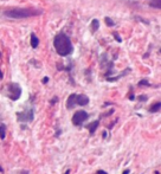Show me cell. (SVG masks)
Returning a JSON list of instances; mask_svg holds the SVG:
<instances>
[{
  "mask_svg": "<svg viewBox=\"0 0 161 174\" xmlns=\"http://www.w3.org/2000/svg\"><path fill=\"white\" fill-rule=\"evenodd\" d=\"M104 20H106V24H107L109 27H113V26H115V23L113 22V20L110 19V18H108V17H107V18H106Z\"/></svg>",
  "mask_w": 161,
  "mask_h": 174,
  "instance_id": "cell-14",
  "label": "cell"
},
{
  "mask_svg": "<svg viewBox=\"0 0 161 174\" xmlns=\"http://www.w3.org/2000/svg\"><path fill=\"white\" fill-rule=\"evenodd\" d=\"M129 173H130V171H129V169H126L122 174H129Z\"/></svg>",
  "mask_w": 161,
  "mask_h": 174,
  "instance_id": "cell-21",
  "label": "cell"
},
{
  "mask_svg": "<svg viewBox=\"0 0 161 174\" xmlns=\"http://www.w3.org/2000/svg\"><path fill=\"white\" fill-rule=\"evenodd\" d=\"M2 77H4V74H2V71H1V70H0V79H1V78H2Z\"/></svg>",
  "mask_w": 161,
  "mask_h": 174,
  "instance_id": "cell-22",
  "label": "cell"
},
{
  "mask_svg": "<svg viewBox=\"0 0 161 174\" xmlns=\"http://www.w3.org/2000/svg\"><path fill=\"white\" fill-rule=\"evenodd\" d=\"M6 137V126L5 124H0V139L4 140Z\"/></svg>",
  "mask_w": 161,
  "mask_h": 174,
  "instance_id": "cell-13",
  "label": "cell"
},
{
  "mask_svg": "<svg viewBox=\"0 0 161 174\" xmlns=\"http://www.w3.org/2000/svg\"><path fill=\"white\" fill-rule=\"evenodd\" d=\"M149 6H150V7H153V9L160 10V9H161V0H150Z\"/></svg>",
  "mask_w": 161,
  "mask_h": 174,
  "instance_id": "cell-12",
  "label": "cell"
},
{
  "mask_svg": "<svg viewBox=\"0 0 161 174\" xmlns=\"http://www.w3.org/2000/svg\"><path fill=\"white\" fill-rule=\"evenodd\" d=\"M147 96H146V95H141V96H139V97H138V99H139V101H141V102H145V101H147Z\"/></svg>",
  "mask_w": 161,
  "mask_h": 174,
  "instance_id": "cell-16",
  "label": "cell"
},
{
  "mask_svg": "<svg viewBox=\"0 0 161 174\" xmlns=\"http://www.w3.org/2000/svg\"><path fill=\"white\" fill-rule=\"evenodd\" d=\"M89 97L86 96V95H77L76 94V97H75V102H76V106H81V107H84L86 104H89Z\"/></svg>",
  "mask_w": 161,
  "mask_h": 174,
  "instance_id": "cell-6",
  "label": "cell"
},
{
  "mask_svg": "<svg viewBox=\"0 0 161 174\" xmlns=\"http://www.w3.org/2000/svg\"><path fill=\"white\" fill-rule=\"evenodd\" d=\"M139 85L140 87H142V85H147V87H149L150 83L147 81V79H142V81H140L139 82Z\"/></svg>",
  "mask_w": 161,
  "mask_h": 174,
  "instance_id": "cell-15",
  "label": "cell"
},
{
  "mask_svg": "<svg viewBox=\"0 0 161 174\" xmlns=\"http://www.w3.org/2000/svg\"><path fill=\"white\" fill-rule=\"evenodd\" d=\"M98 27H100V22H98V19H93V20H91V24H90L91 32L95 33L97 30H98Z\"/></svg>",
  "mask_w": 161,
  "mask_h": 174,
  "instance_id": "cell-9",
  "label": "cell"
},
{
  "mask_svg": "<svg viewBox=\"0 0 161 174\" xmlns=\"http://www.w3.org/2000/svg\"><path fill=\"white\" fill-rule=\"evenodd\" d=\"M17 119L19 122H32L34 119L32 109H26L24 111H18L17 113Z\"/></svg>",
  "mask_w": 161,
  "mask_h": 174,
  "instance_id": "cell-5",
  "label": "cell"
},
{
  "mask_svg": "<svg viewBox=\"0 0 161 174\" xmlns=\"http://www.w3.org/2000/svg\"><path fill=\"white\" fill-rule=\"evenodd\" d=\"M56 102H57V97H54V99H52V101H51V104H54V103H56Z\"/></svg>",
  "mask_w": 161,
  "mask_h": 174,
  "instance_id": "cell-19",
  "label": "cell"
},
{
  "mask_svg": "<svg viewBox=\"0 0 161 174\" xmlns=\"http://www.w3.org/2000/svg\"><path fill=\"white\" fill-rule=\"evenodd\" d=\"M42 13H43L42 10H33V9H11L4 12V14L11 19H26L40 16Z\"/></svg>",
  "mask_w": 161,
  "mask_h": 174,
  "instance_id": "cell-2",
  "label": "cell"
},
{
  "mask_svg": "<svg viewBox=\"0 0 161 174\" xmlns=\"http://www.w3.org/2000/svg\"><path fill=\"white\" fill-rule=\"evenodd\" d=\"M22 174H29V172H27V171H23Z\"/></svg>",
  "mask_w": 161,
  "mask_h": 174,
  "instance_id": "cell-24",
  "label": "cell"
},
{
  "mask_svg": "<svg viewBox=\"0 0 161 174\" xmlns=\"http://www.w3.org/2000/svg\"><path fill=\"white\" fill-rule=\"evenodd\" d=\"M75 97H76V94H71V95L68 97V101H66V108L68 109H74L76 107Z\"/></svg>",
  "mask_w": 161,
  "mask_h": 174,
  "instance_id": "cell-7",
  "label": "cell"
},
{
  "mask_svg": "<svg viewBox=\"0 0 161 174\" xmlns=\"http://www.w3.org/2000/svg\"><path fill=\"white\" fill-rule=\"evenodd\" d=\"M98 124H100V120H96V121H94V122H91V123H89V124L86 126L89 133H90V134H94V133L96 131Z\"/></svg>",
  "mask_w": 161,
  "mask_h": 174,
  "instance_id": "cell-8",
  "label": "cell"
},
{
  "mask_svg": "<svg viewBox=\"0 0 161 174\" xmlns=\"http://www.w3.org/2000/svg\"><path fill=\"white\" fill-rule=\"evenodd\" d=\"M47 82H49V77H44V78H43V83H44V84H46Z\"/></svg>",
  "mask_w": 161,
  "mask_h": 174,
  "instance_id": "cell-18",
  "label": "cell"
},
{
  "mask_svg": "<svg viewBox=\"0 0 161 174\" xmlns=\"http://www.w3.org/2000/svg\"><path fill=\"white\" fill-rule=\"evenodd\" d=\"M114 37H115V38H116V40H117V42H120V43H121V42H122V39H121V38H120V36H117V34H116V33H114Z\"/></svg>",
  "mask_w": 161,
  "mask_h": 174,
  "instance_id": "cell-17",
  "label": "cell"
},
{
  "mask_svg": "<svg viewBox=\"0 0 161 174\" xmlns=\"http://www.w3.org/2000/svg\"><path fill=\"white\" fill-rule=\"evenodd\" d=\"M0 57H1V54H0Z\"/></svg>",
  "mask_w": 161,
  "mask_h": 174,
  "instance_id": "cell-26",
  "label": "cell"
},
{
  "mask_svg": "<svg viewBox=\"0 0 161 174\" xmlns=\"http://www.w3.org/2000/svg\"><path fill=\"white\" fill-rule=\"evenodd\" d=\"M160 107H161V103L158 101L156 103H153L148 110H149V113H158V111H160Z\"/></svg>",
  "mask_w": 161,
  "mask_h": 174,
  "instance_id": "cell-11",
  "label": "cell"
},
{
  "mask_svg": "<svg viewBox=\"0 0 161 174\" xmlns=\"http://www.w3.org/2000/svg\"><path fill=\"white\" fill-rule=\"evenodd\" d=\"M7 96L12 101H18L22 96V88L18 83H11L7 87Z\"/></svg>",
  "mask_w": 161,
  "mask_h": 174,
  "instance_id": "cell-3",
  "label": "cell"
},
{
  "mask_svg": "<svg viewBox=\"0 0 161 174\" xmlns=\"http://www.w3.org/2000/svg\"><path fill=\"white\" fill-rule=\"evenodd\" d=\"M70 173V171H69V169H68V171H66V172H65V174H69Z\"/></svg>",
  "mask_w": 161,
  "mask_h": 174,
  "instance_id": "cell-25",
  "label": "cell"
},
{
  "mask_svg": "<svg viewBox=\"0 0 161 174\" xmlns=\"http://www.w3.org/2000/svg\"><path fill=\"white\" fill-rule=\"evenodd\" d=\"M88 117H89V114L86 113V110H78L72 116V123L76 127H81L88 120Z\"/></svg>",
  "mask_w": 161,
  "mask_h": 174,
  "instance_id": "cell-4",
  "label": "cell"
},
{
  "mask_svg": "<svg viewBox=\"0 0 161 174\" xmlns=\"http://www.w3.org/2000/svg\"><path fill=\"white\" fill-rule=\"evenodd\" d=\"M54 46L56 52L61 57H66L74 52V46L70 38L64 32H59L54 38Z\"/></svg>",
  "mask_w": 161,
  "mask_h": 174,
  "instance_id": "cell-1",
  "label": "cell"
},
{
  "mask_svg": "<svg viewBox=\"0 0 161 174\" xmlns=\"http://www.w3.org/2000/svg\"><path fill=\"white\" fill-rule=\"evenodd\" d=\"M38 45H39V39L34 33H32L31 34V46H32V49H37Z\"/></svg>",
  "mask_w": 161,
  "mask_h": 174,
  "instance_id": "cell-10",
  "label": "cell"
},
{
  "mask_svg": "<svg viewBox=\"0 0 161 174\" xmlns=\"http://www.w3.org/2000/svg\"><path fill=\"white\" fill-rule=\"evenodd\" d=\"M103 137H104V139L107 137V131H103Z\"/></svg>",
  "mask_w": 161,
  "mask_h": 174,
  "instance_id": "cell-23",
  "label": "cell"
},
{
  "mask_svg": "<svg viewBox=\"0 0 161 174\" xmlns=\"http://www.w3.org/2000/svg\"><path fill=\"white\" fill-rule=\"evenodd\" d=\"M97 174H108V173H106L104 171H98V172H97Z\"/></svg>",
  "mask_w": 161,
  "mask_h": 174,
  "instance_id": "cell-20",
  "label": "cell"
}]
</instances>
